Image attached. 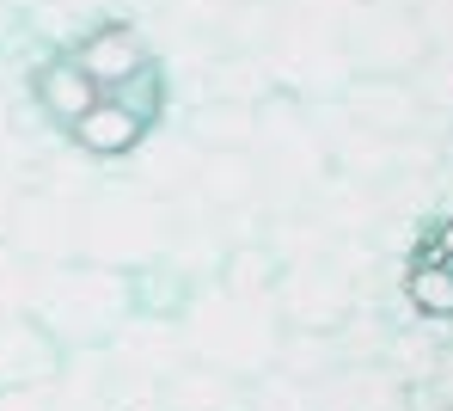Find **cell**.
<instances>
[{"label":"cell","instance_id":"obj_4","mask_svg":"<svg viewBox=\"0 0 453 411\" xmlns=\"http://www.w3.org/2000/svg\"><path fill=\"white\" fill-rule=\"evenodd\" d=\"M251 160L264 172V203L276 215L312 203V190L331 172V142L319 136V123L306 117L295 92H270L257 105V129H251Z\"/></svg>","mask_w":453,"mask_h":411},{"label":"cell","instance_id":"obj_6","mask_svg":"<svg viewBox=\"0 0 453 411\" xmlns=\"http://www.w3.org/2000/svg\"><path fill=\"white\" fill-rule=\"evenodd\" d=\"M190 197L209 215H257V209H270L264 203V172L251 160V148H203Z\"/></svg>","mask_w":453,"mask_h":411},{"label":"cell","instance_id":"obj_8","mask_svg":"<svg viewBox=\"0 0 453 411\" xmlns=\"http://www.w3.org/2000/svg\"><path fill=\"white\" fill-rule=\"evenodd\" d=\"M74 56L80 68L92 74L98 92H111V86H123L129 74H142L153 62V43L135 31V25H123V19H104V25H92V31H80L74 37Z\"/></svg>","mask_w":453,"mask_h":411},{"label":"cell","instance_id":"obj_22","mask_svg":"<svg viewBox=\"0 0 453 411\" xmlns=\"http://www.w3.org/2000/svg\"><path fill=\"white\" fill-rule=\"evenodd\" d=\"M429 252H435L441 264H453V215L441 221V228H435V240H429Z\"/></svg>","mask_w":453,"mask_h":411},{"label":"cell","instance_id":"obj_9","mask_svg":"<svg viewBox=\"0 0 453 411\" xmlns=\"http://www.w3.org/2000/svg\"><path fill=\"white\" fill-rule=\"evenodd\" d=\"M123 160H129V178H142L148 190H159V197H184L190 178H196L203 148H196L184 129H159V123H148L142 142H135Z\"/></svg>","mask_w":453,"mask_h":411},{"label":"cell","instance_id":"obj_20","mask_svg":"<svg viewBox=\"0 0 453 411\" xmlns=\"http://www.w3.org/2000/svg\"><path fill=\"white\" fill-rule=\"evenodd\" d=\"M19 190H25V178H19L12 166L0 160V240H6V221H12V203H19Z\"/></svg>","mask_w":453,"mask_h":411},{"label":"cell","instance_id":"obj_19","mask_svg":"<svg viewBox=\"0 0 453 411\" xmlns=\"http://www.w3.org/2000/svg\"><path fill=\"white\" fill-rule=\"evenodd\" d=\"M25 301H31V258H19L0 240V320L25 314Z\"/></svg>","mask_w":453,"mask_h":411},{"label":"cell","instance_id":"obj_18","mask_svg":"<svg viewBox=\"0 0 453 411\" xmlns=\"http://www.w3.org/2000/svg\"><path fill=\"white\" fill-rule=\"evenodd\" d=\"M104 98H117V105H123V111H135L142 123H159V111H165V74L148 62L142 74H129L123 86H111Z\"/></svg>","mask_w":453,"mask_h":411},{"label":"cell","instance_id":"obj_3","mask_svg":"<svg viewBox=\"0 0 453 411\" xmlns=\"http://www.w3.org/2000/svg\"><path fill=\"white\" fill-rule=\"evenodd\" d=\"M184 344L196 350V362H215L226 375H264L270 362H282V320L270 307V295H233V289H203L184 301Z\"/></svg>","mask_w":453,"mask_h":411},{"label":"cell","instance_id":"obj_16","mask_svg":"<svg viewBox=\"0 0 453 411\" xmlns=\"http://www.w3.org/2000/svg\"><path fill=\"white\" fill-rule=\"evenodd\" d=\"M343 111H349V117H362V123H374V129H392V123H404V117H411V92H404V86H392L386 74H362V81L343 86Z\"/></svg>","mask_w":453,"mask_h":411},{"label":"cell","instance_id":"obj_2","mask_svg":"<svg viewBox=\"0 0 453 411\" xmlns=\"http://www.w3.org/2000/svg\"><path fill=\"white\" fill-rule=\"evenodd\" d=\"M129 307H135V276L129 270H111V264H92V258L31 264V301H25V314L50 331L56 344L92 350L98 337H111L129 320Z\"/></svg>","mask_w":453,"mask_h":411},{"label":"cell","instance_id":"obj_11","mask_svg":"<svg viewBox=\"0 0 453 411\" xmlns=\"http://www.w3.org/2000/svg\"><path fill=\"white\" fill-rule=\"evenodd\" d=\"M159 406L165 411H251V393L239 375H226L215 362H178L159 381Z\"/></svg>","mask_w":453,"mask_h":411},{"label":"cell","instance_id":"obj_21","mask_svg":"<svg viewBox=\"0 0 453 411\" xmlns=\"http://www.w3.org/2000/svg\"><path fill=\"white\" fill-rule=\"evenodd\" d=\"M62 6H68V12H80L86 25H104V19L123 6V0H62Z\"/></svg>","mask_w":453,"mask_h":411},{"label":"cell","instance_id":"obj_17","mask_svg":"<svg viewBox=\"0 0 453 411\" xmlns=\"http://www.w3.org/2000/svg\"><path fill=\"white\" fill-rule=\"evenodd\" d=\"M404 295H411L417 314L453 320V264H441L435 252H423V258L411 264V276H404Z\"/></svg>","mask_w":453,"mask_h":411},{"label":"cell","instance_id":"obj_14","mask_svg":"<svg viewBox=\"0 0 453 411\" xmlns=\"http://www.w3.org/2000/svg\"><path fill=\"white\" fill-rule=\"evenodd\" d=\"M196 148H251V129H257V105H233V98H196L184 105V123H178Z\"/></svg>","mask_w":453,"mask_h":411},{"label":"cell","instance_id":"obj_15","mask_svg":"<svg viewBox=\"0 0 453 411\" xmlns=\"http://www.w3.org/2000/svg\"><path fill=\"white\" fill-rule=\"evenodd\" d=\"M276 276H282V258H276L270 240H233V246H226L221 289H233V295H270Z\"/></svg>","mask_w":453,"mask_h":411},{"label":"cell","instance_id":"obj_7","mask_svg":"<svg viewBox=\"0 0 453 411\" xmlns=\"http://www.w3.org/2000/svg\"><path fill=\"white\" fill-rule=\"evenodd\" d=\"M343 56H349V74H392L417 56V25L392 19V6H349Z\"/></svg>","mask_w":453,"mask_h":411},{"label":"cell","instance_id":"obj_23","mask_svg":"<svg viewBox=\"0 0 453 411\" xmlns=\"http://www.w3.org/2000/svg\"><path fill=\"white\" fill-rule=\"evenodd\" d=\"M6 136H12V98L0 92V154H6Z\"/></svg>","mask_w":453,"mask_h":411},{"label":"cell","instance_id":"obj_13","mask_svg":"<svg viewBox=\"0 0 453 411\" xmlns=\"http://www.w3.org/2000/svg\"><path fill=\"white\" fill-rule=\"evenodd\" d=\"M142 129H148V123H142L135 111H123L117 98H98L74 129H68V142H74L86 160H123V154L142 142Z\"/></svg>","mask_w":453,"mask_h":411},{"label":"cell","instance_id":"obj_24","mask_svg":"<svg viewBox=\"0 0 453 411\" xmlns=\"http://www.w3.org/2000/svg\"><path fill=\"white\" fill-rule=\"evenodd\" d=\"M0 6H12V12H19V19H25V12H37V6H43V0H0Z\"/></svg>","mask_w":453,"mask_h":411},{"label":"cell","instance_id":"obj_1","mask_svg":"<svg viewBox=\"0 0 453 411\" xmlns=\"http://www.w3.org/2000/svg\"><path fill=\"white\" fill-rule=\"evenodd\" d=\"M178 240V197H159L142 178H98L80 203V258L111 270H148Z\"/></svg>","mask_w":453,"mask_h":411},{"label":"cell","instance_id":"obj_12","mask_svg":"<svg viewBox=\"0 0 453 411\" xmlns=\"http://www.w3.org/2000/svg\"><path fill=\"white\" fill-rule=\"evenodd\" d=\"M98 98H104V92L92 86V74L80 68L74 56H50V62L31 74V105H37L50 123H62V129H74Z\"/></svg>","mask_w":453,"mask_h":411},{"label":"cell","instance_id":"obj_5","mask_svg":"<svg viewBox=\"0 0 453 411\" xmlns=\"http://www.w3.org/2000/svg\"><path fill=\"white\" fill-rule=\"evenodd\" d=\"M80 203L74 190L62 184H25L19 203H12V221H6V246L31 264H68L80 258Z\"/></svg>","mask_w":453,"mask_h":411},{"label":"cell","instance_id":"obj_10","mask_svg":"<svg viewBox=\"0 0 453 411\" xmlns=\"http://www.w3.org/2000/svg\"><path fill=\"white\" fill-rule=\"evenodd\" d=\"M62 375V344L37 326L31 314L0 320V393L6 387H43Z\"/></svg>","mask_w":453,"mask_h":411}]
</instances>
